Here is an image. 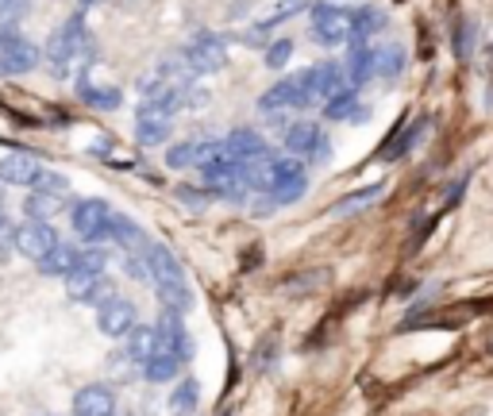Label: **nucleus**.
Listing matches in <instances>:
<instances>
[{
	"instance_id": "nucleus-1",
	"label": "nucleus",
	"mask_w": 493,
	"mask_h": 416,
	"mask_svg": "<svg viewBox=\"0 0 493 416\" xmlns=\"http://www.w3.org/2000/svg\"><path fill=\"white\" fill-rule=\"evenodd\" d=\"M93 54V35L85 28V12H77V16H69L62 28H58L51 39H46V66H51V74L54 77H66L69 69H74L81 58H89Z\"/></svg>"
},
{
	"instance_id": "nucleus-2",
	"label": "nucleus",
	"mask_w": 493,
	"mask_h": 416,
	"mask_svg": "<svg viewBox=\"0 0 493 416\" xmlns=\"http://www.w3.org/2000/svg\"><path fill=\"white\" fill-rule=\"evenodd\" d=\"M69 228L85 243H109L112 239V204L101 196H85L69 208Z\"/></svg>"
},
{
	"instance_id": "nucleus-3",
	"label": "nucleus",
	"mask_w": 493,
	"mask_h": 416,
	"mask_svg": "<svg viewBox=\"0 0 493 416\" xmlns=\"http://www.w3.org/2000/svg\"><path fill=\"white\" fill-rule=\"evenodd\" d=\"M182 58L190 62L193 77H208V74H220L228 66V39H220L213 31H197L190 43H185Z\"/></svg>"
},
{
	"instance_id": "nucleus-4",
	"label": "nucleus",
	"mask_w": 493,
	"mask_h": 416,
	"mask_svg": "<svg viewBox=\"0 0 493 416\" xmlns=\"http://www.w3.org/2000/svg\"><path fill=\"white\" fill-rule=\"evenodd\" d=\"M309 28L316 35V43L324 46L351 43V8L332 4V0H316L309 8Z\"/></svg>"
},
{
	"instance_id": "nucleus-5",
	"label": "nucleus",
	"mask_w": 493,
	"mask_h": 416,
	"mask_svg": "<svg viewBox=\"0 0 493 416\" xmlns=\"http://www.w3.org/2000/svg\"><path fill=\"white\" fill-rule=\"evenodd\" d=\"M43 51L31 39H23L20 31H0V77H16V74H31L39 66Z\"/></svg>"
},
{
	"instance_id": "nucleus-6",
	"label": "nucleus",
	"mask_w": 493,
	"mask_h": 416,
	"mask_svg": "<svg viewBox=\"0 0 493 416\" xmlns=\"http://www.w3.org/2000/svg\"><path fill=\"white\" fill-rule=\"evenodd\" d=\"M286 150L297 158H309V162H324L332 155V143H327V132L312 120H297L286 127Z\"/></svg>"
},
{
	"instance_id": "nucleus-7",
	"label": "nucleus",
	"mask_w": 493,
	"mask_h": 416,
	"mask_svg": "<svg viewBox=\"0 0 493 416\" xmlns=\"http://www.w3.org/2000/svg\"><path fill=\"white\" fill-rule=\"evenodd\" d=\"M66 297L77 300V305H104V300L116 297V285L104 270H74L66 274Z\"/></svg>"
},
{
	"instance_id": "nucleus-8",
	"label": "nucleus",
	"mask_w": 493,
	"mask_h": 416,
	"mask_svg": "<svg viewBox=\"0 0 493 416\" xmlns=\"http://www.w3.org/2000/svg\"><path fill=\"white\" fill-rule=\"evenodd\" d=\"M347 85V74L339 62H320V66H309L304 69V92H301V108H309V104H324L332 97L335 89Z\"/></svg>"
},
{
	"instance_id": "nucleus-9",
	"label": "nucleus",
	"mask_w": 493,
	"mask_h": 416,
	"mask_svg": "<svg viewBox=\"0 0 493 416\" xmlns=\"http://www.w3.org/2000/svg\"><path fill=\"white\" fill-rule=\"evenodd\" d=\"M54 243H58V231L51 228V220H28V224L16 228V239H12V247H16L23 259L39 262V259H46V254L54 251Z\"/></svg>"
},
{
	"instance_id": "nucleus-10",
	"label": "nucleus",
	"mask_w": 493,
	"mask_h": 416,
	"mask_svg": "<svg viewBox=\"0 0 493 416\" xmlns=\"http://www.w3.org/2000/svg\"><path fill=\"white\" fill-rule=\"evenodd\" d=\"M155 328H158V347H162V351H170V355H178L182 363H190V358H193V335L185 332L182 312L162 308V316H158Z\"/></svg>"
},
{
	"instance_id": "nucleus-11",
	"label": "nucleus",
	"mask_w": 493,
	"mask_h": 416,
	"mask_svg": "<svg viewBox=\"0 0 493 416\" xmlns=\"http://www.w3.org/2000/svg\"><path fill=\"white\" fill-rule=\"evenodd\" d=\"M135 324H139V312H135L132 300H124V297H112L97 308V328L109 335V340H124Z\"/></svg>"
},
{
	"instance_id": "nucleus-12",
	"label": "nucleus",
	"mask_w": 493,
	"mask_h": 416,
	"mask_svg": "<svg viewBox=\"0 0 493 416\" xmlns=\"http://www.w3.org/2000/svg\"><path fill=\"white\" fill-rule=\"evenodd\" d=\"M143 259L150 266V285H170V282H185V266L178 262V254H174L166 243H147Z\"/></svg>"
},
{
	"instance_id": "nucleus-13",
	"label": "nucleus",
	"mask_w": 493,
	"mask_h": 416,
	"mask_svg": "<svg viewBox=\"0 0 493 416\" xmlns=\"http://www.w3.org/2000/svg\"><path fill=\"white\" fill-rule=\"evenodd\" d=\"M301 92H304V74H289V77L274 81V85L258 97V108H263L266 116L286 112V108H301Z\"/></svg>"
},
{
	"instance_id": "nucleus-14",
	"label": "nucleus",
	"mask_w": 493,
	"mask_h": 416,
	"mask_svg": "<svg viewBox=\"0 0 493 416\" xmlns=\"http://www.w3.org/2000/svg\"><path fill=\"white\" fill-rule=\"evenodd\" d=\"M216 147H220V139H185V143H174L166 150V166L170 170H190V166L201 170L205 162L216 155Z\"/></svg>"
},
{
	"instance_id": "nucleus-15",
	"label": "nucleus",
	"mask_w": 493,
	"mask_h": 416,
	"mask_svg": "<svg viewBox=\"0 0 493 416\" xmlns=\"http://www.w3.org/2000/svg\"><path fill=\"white\" fill-rule=\"evenodd\" d=\"M43 173V162L28 155V150H12V155L0 158V181L4 185H35Z\"/></svg>"
},
{
	"instance_id": "nucleus-16",
	"label": "nucleus",
	"mask_w": 493,
	"mask_h": 416,
	"mask_svg": "<svg viewBox=\"0 0 493 416\" xmlns=\"http://www.w3.org/2000/svg\"><path fill=\"white\" fill-rule=\"evenodd\" d=\"M74 412L77 416H116V393L104 386V381L81 386L74 393Z\"/></svg>"
},
{
	"instance_id": "nucleus-17",
	"label": "nucleus",
	"mask_w": 493,
	"mask_h": 416,
	"mask_svg": "<svg viewBox=\"0 0 493 416\" xmlns=\"http://www.w3.org/2000/svg\"><path fill=\"white\" fill-rule=\"evenodd\" d=\"M324 120H332V124H347V120H367V108H362V100H359V89L355 85H343V89H335L332 97H327L324 104Z\"/></svg>"
},
{
	"instance_id": "nucleus-18",
	"label": "nucleus",
	"mask_w": 493,
	"mask_h": 416,
	"mask_svg": "<svg viewBox=\"0 0 493 416\" xmlns=\"http://www.w3.org/2000/svg\"><path fill=\"white\" fill-rule=\"evenodd\" d=\"M343 74H347V85H367L374 77V46L362 43V39H351L347 43V58H343Z\"/></svg>"
},
{
	"instance_id": "nucleus-19",
	"label": "nucleus",
	"mask_w": 493,
	"mask_h": 416,
	"mask_svg": "<svg viewBox=\"0 0 493 416\" xmlns=\"http://www.w3.org/2000/svg\"><path fill=\"white\" fill-rule=\"evenodd\" d=\"M170 132H174L170 116H158V112H150V108H139L135 112V139H139V147H162V143H170Z\"/></svg>"
},
{
	"instance_id": "nucleus-20",
	"label": "nucleus",
	"mask_w": 493,
	"mask_h": 416,
	"mask_svg": "<svg viewBox=\"0 0 493 416\" xmlns=\"http://www.w3.org/2000/svg\"><path fill=\"white\" fill-rule=\"evenodd\" d=\"M162 351L158 347V328H147V324H135L132 332L124 335V358L135 366H143L147 358H155Z\"/></svg>"
},
{
	"instance_id": "nucleus-21",
	"label": "nucleus",
	"mask_w": 493,
	"mask_h": 416,
	"mask_svg": "<svg viewBox=\"0 0 493 416\" xmlns=\"http://www.w3.org/2000/svg\"><path fill=\"white\" fill-rule=\"evenodd\" d=\"M77 97L85 100L89 108H97V112H116L124 104V92L116 85H93L89 69H81V77H77Z\"/></svg>"
},
{
	"instance_id": "nucleus-22",
	"label": "nucleus",
	"mask_w": 493,
	"mask_h": 416,
	"mask_svg": "<svg viewBox=\"0 0 493 416\" xmlns=\"http://www.w3.org/2000/svg\"><path fill=\"white\" fill-rule=\"evenodd\" d=\"M385 23H390V16H385L382 8H374V4H359V8H351V39L370 43L374 35H382V31H385Z\"/></svg>"
},
{
	"instance_id": "nucleus-23",
	"label": "nucleus",
	"mask_w": 493,
	"mask_h": 416,
	"mask_svg": "<svg viewBox=\"0 0 493 416\" xmlns=\"http://www.w3.org/2000/svg\"><path fill=\"white\" fill-rule=\"evenodd\" d=\"M112 243H120V247H124V251H132V254H143V251H147V243H150V236L135 224L132 216L112 212Z\"/></svg>"
},
{
	"instance_id": "nucleus-24",
	"label": "nucleus",
	"mask_w": 493,
	"mask_h": 416,
	"mask_svg": "<svg viewBox=\"0 0 493 416\" xmlns=\"http://www.w3.org/2000/svg\"><path fill=\"white\" fill-rule=\"evenodd\" d=\"M35 266H39V274H46V277H66V274L77 270V247H69V243L58 239L54 251L46 254V259H39Z\"/></svg>"
},
{
	"instance_id": "nucleus-25",
	"label": "nucleus",
	"mask_w": 493,
	"mask_h": 416,
	"mask_svg": "<svg viewBox=\"0 0 493 416\" xmlns=\"http://www.w3.org/2000/svg\"><path fill=\"white\" fill-rule=\"evenodd\" d=\"M405 74V51L397 43H385V46H374V77L382 81H397Z\"/></svg>"
},
{
	"instance_id": "nucleus-26",
	"label": "nucleus",
	"mask_w": 493,
	"mask_h": 416,
	"mask_svg": "<svg viewBox=\"0 0 493 416\" xmlns=\"http://www.w3.org/2000/svg\"><path fill=\"white\" fill-rule=\"evenodd\" d=\"M228 150L236 158H258V155H270V147H266V139L255 132V127H236V132H231L228 139Z\"/></svg>"
},
{
	"instance_id": "nucleus-27",
	"label": "nucleus",
	"mask_w": 493,
	"mask_h": 416,
	"mask_svg": "<svg viewBox=\"0 0 493 416\" xmlns=\"http://www.w3.org/2000/svg\"><path fill=\"white\" fill-rule=\"evenodd\" d=\"M62 208H66V193L35 189V193H28V201H23V212H28V220H54Z\"/></svg>"
},
{
	"instance_id": "nucleus-28",
	"label": "nucleus",
	"mask_w": 493,
	"mask_h": 416,
	"mask_svg": "<svg viewBox=\"0 0 493 416\" xmlns=\"http://www.w3.org/2000/svg\"><path fill=\"white\" fill-rule=\"evenodd\" d=\"M424 127H428V120H416L413 127H405V135H393L390 143L382 147V158L385 162H397V158H405V155H413V147L424 139Z\"/></svg>"
},
{
	"instance_id": "nucleus-29",
	"label": "nucleus",
	"mask_w": 493,
	"mask_h": 416,
	"mask_svg": "<svg viewBox=\"0 0 493 416\" xmlns=\"http://www.w3.org/2000/svg\"><path fill=\"white\" fill-rule=\"evenodd\" d=\"M182 374V358L170 355V351H158L155 358H147L143 363V378L155 381V386H162V381H174Z\"/></svg>"
},
{
	"instance_id": "nucleus-30",
	"label": "nucleus",
	"mask_w": 493,
	"mask_h": 416,
	"mask_svg": "<svg viewBox=\"0 0 493 416\" xmlns=\"http://www.w3.org/2000/svg\"><path fill=\"white\" fill-rule=\"evenodd\" d=\"M382 189H385L382 181L362 185V189H355L351 196H343V201H335V204H332V216H351V212H362V208H370L374 201H378Z\"/></svg>"
},
{
	"instance_id": "nucleus-31",
	"label": "nucleus",
	"mask_w": 493,
	"mask_h": 416,
	"mask_svg": "<svg viewBox=\"0 0 493 416\" xmlns=\"http://www.w3.org/2000/svg\"><path fill=\"white\" fill-rule=\"evenodd\" d=\"M197 404H201V386H197V378H185L182 386L170 393V412L174 416H193Z\"/></svg>"
},
{
	"instance_id": "nucleus-32",
	"label": "nucleus",
	"mask_w": 493,
	"mask_h": 416,
	"mask_svg": "<svg viewBox=\"0 0 493 416\" xmlns=\"http://www.w3.org/2000/svg\"><path fill=\"white\" fill-rule=\"evenodd\" d=\"M155 297L162 300V308H174V312H190L193 308V289H190V282L155 285Z\"/></svg>"
},
{
	"instance_id": "nucleus-33",
	"label": "nucleus",
	"mask_w": 493,
	"mask_h": 416,
	"mask_svg": "<svg viewBox=\"0 0 493 416\" xmlns=\"http://www.w3.org/2000/svg\"><path fill=\"white\" fill-rule=\"evenodd\" d=\"M304 189H309V178H301V181H278V185H270V189H263V193H270V204H274V208H286V204H297Z\"/></svg>"
},
{
	"instance_id": "nucleus-34",
	"label": "nucleus",
	"mask_w": 493,
	"mask_h": 416,
	"mask_svg": "<svg viewBox=\"0 0 493 416\" xmlns=\"http://www.w3.org/2000/svg\"><path fill=\"white\" fill-rule=\"evenodd\" d=\"M474 35H478V28L471 20H455V54L459 58H471L474 54Z\"/></svg>"
},
{
	"instance_id": "nucleus-35",
	"label": "nucleus",
	"mask_w": 493,
	"mask_h": 416,
	"mask_svg": "<svg viewBox=\"0 0 493 416\" xmlns=\"http://www.w3.org/2000/svg\"><path fill=\"white\" fill-rule=\"evenodd\" d=\"M266 69H286V62L293 58V39H274V43H266Z\"/></svg>"
},
{
	"instance_id": "nucleus-36",
	"label": "nucleus",
	"mask_w": 493,
	"mask_h": 416,
	"mask_svg": "<svg viewBox=\"0 0 493 416\" xmlns=\"http://www.w3.org/2000/svg\"><path fill=\"white\" fill-rule=\"evenodd\" d=\"M31 189H43V193H69V181L62 178V173H54V170H43L39 181H35Z\"/></svg>"
},
{
	"instance_id": "nucleus-37",
	"label": "nucleus",
	"mask_w": 493,
	"mask_h": 416,
	"mask_svg": "<svg viewBox=\"0 0 493 416\" xmlns=\"http://www.w3.org/2000/svg\"><path fill=\"white\" fill-rule=\"evenodd\" d=\"M31 12V0H0V23H16Z\"/></svg>"
},
{
	"instance_id": "nucleus-38",
	"label": "nucleus",
	"mask_w": 493,
	"mask_h": 416,
	"mask_svg": "<svg viewBox=\"0 0 493 416\" xmlns=\"http://www.w3.org/2000/svg\"><path fill=\"white\" fill-rule=\"evenodd\" d=\"M178 201L190 204V208H208V201H213V196H201V189H197V185H182V189H178Z\"/></svg>"
},
{
	"instance_id": "nucleus-39",
	"label": "nucleus",
	"mask_w": 493,
	"mask_h": 416,
	"mask_svg": "<svg viewBox=\"0 0 493 416\" xmlns=\"http://www.w3.org/2000/svg\"><path fill=\"white\" fill-rule=\"evenodd\" d=\"M205 104H208V89L190 81V85H185V108H205Z\"/></svg>"
},
{
	"instance_id": "nucleus-40",
	"label": "nucleus",
	"mask_w": 493,
	"mask_h": 416,
	"mask_svg": "<svg viewBox=\"0 0 493 416\" xmlns=\"http://www.w3.org/2000/svg\"><path fill=\"white\" fill-rule=\"evenodd\" d=\"M12 239H16V224L8 216H0V254L12 251Z\"/></svg>"
},
{
	"instance_id": "nucleus-41",
	"label": "nucleus",
	"mask_w": 493,
	"mask_h": 416,
	"mask_svg": "<svg viewBox=\"0 0 493 416\" xmlns=\"http://www.w3.org/2000/svg\"><path fill=\"white\" fill-rule=\"evenodd\" d=\"M77 4H81V12H85V8H97V4H104V0H77Z\"/></svg>"
}]
</instances>
